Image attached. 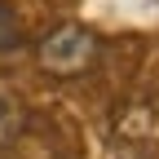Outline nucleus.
Listing matches in <instances>:
<instances>
[{"label": "nucleus", "instance_id": "1", "mask_svg": "<svg viewBox=\"0 0 159 159\" xmlns=\"http://www.w3.org/2000/svg\"><path fill=\"white\" fill-rule=\"evenodd\" d=\"M97 49H102V44H97V35L84 22H62V27H53L35 44V62H40V71L53 75V80H75V75L93 71Z\"/></svg>", "mask_w": 159, "mask_h": 159}, {"label": "nucleus", "instance_id": "2", "mask_svg": "<svg viewBox=\"0 0 159 159\" xmlns=\"http://www.w3.org/2000/svg\"><path fill=\"white\" fill-rule=\"evenodd\" d=\"M111 133L128 146L159 142V102L155 97H124L111 115Z\"/></svg>", "mask_w": 159, "mask_h": 159}, {"label": "nucleus", "instance_id": "3", "mask_svg": "<svg viewBox=\"0 0 159 159\" xmlns=\"http://www.w3.org/2000/svg\"><path fill=\"white\" fill-rule=\"evenodd\" d=\"M22 133H27V111H22V102L9 97V93H0V155H9Z\"/></svg>", "mask_w": 159, "mask_h": 159}, {"label": "nucleus", "instance_id": "4", "mask_svg": "<svg viewBox=\"0 0 159 159\" xmlns=\"http://www.w3.org/2000/svg\"><path fill=\"white\" fill-rule=\"evenodd\" d=\"M22 44V18L9 0H0V53H13Z\"/></svg>", "mask_w": 159, "mask_h": 159}]
</instances>
